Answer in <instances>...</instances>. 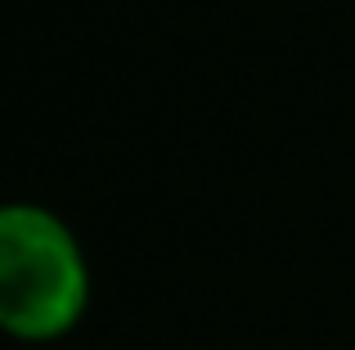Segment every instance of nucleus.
I'll return each mask as SVG.
<instances>
[{
  "instance_id": "obj_1",
  "label": "nucleus",
  "mask_w": 355,
  "mask_h": 350,
  "mask_svg": "<svg viewBox=\"0 0 355 350\" xmlns=\"http://www.w3.org/2000/svg\"><path fill=\"white\" fill-rule=\"evenodd\" d=\"M86 310L81 247L50 211L0 207V328L23 342L68 333Z\"/></svg>"
}]
</instances>
